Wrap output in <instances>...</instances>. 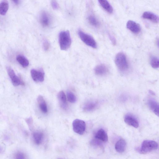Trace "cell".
I'll use <instances>...</instances> for the list:
<instances>
[{"mask_svg": "<svg viewBox=\"0 0 159 159\" xmlns=\"http://www.w3.org/2000/svg\"><path fill=\"white\" fill-rule=\"evenodd\" d=\"M59 42L61 50H66L70 47L71 40L68 30L63 31L60 32L59 35Z\"/></svg>", "mask_w": 159, "mask_h": 159, "instance_id": "cell-1", "label": "cell"}, {"mask_svg": "<svg viewBox=\"0 0 159 159\" xmlns=\"http://www.w3.org/2000/svg\"><path fill=\"white\" fill-rule=\"evenodd\" d=\"M115 63L118 68L122 72L127 71L129 68V64L126 55L123 53H118L115 57Z\"/></svg>", "mask_w": 159, "mask_h": 159, "instance_id": "cell-2", "label": "cell"}, {"mask_svg": "<svg viewBox=\"0 0 159 159\" xmlns=\"http://www.w3.org/2000/svg\"><path fill=\"white\" fill-rule=\"evenodd\" d=\"M158 148V144L156 142L145 140L143 142L139 151L141 154H146L157 149Z\"/></svg>", "mask_w": 159, "mask_h": 159, "instance_id": "cell-3", "label": "cell"}, {"mask_svg": "<svg viewBox=\"0 0 159 159\" xmlns=\"http://www.w3.org/2000/svg\"><path fill=\"white\" fill-rule=\"evenodd\" d=\"M78 34L82 41L87 45L93 48H97L96 42L91 35L85 33L80 30H78Z\"/></svg>", "mask_w": 159, "mask_h": 159, "instance_id": "cell-4", "label": "cell"}, {"mask_svg": "<svg viewBox=\"0 0 159 159\" xmlns=\"http://www.w3.org/2000/svg\"><path fill=\"white\" fill-rule=\"evenodd\" d=\"M73 129L76 133L80 135L84 134L86 129V124L81 120L75 119L72 122Z\"/></svg>", "mask_w": 159, "mask_h": 159, "instance_id": "cell-5", "label": "cell"}, {"mask_svg": "<svg viewBox=\"0 0 159 159\" xmlns=\"http://www.w3.org/2000/svg\"><path fill=\"white\" fill-rule=\"evenodd\" d=\"M6 69L8 74L14 86H16L20 85H24V82L16 75L12 68L8 66L7 67Z\"/></svg>", "mask_w": 159, "mask_h": 159, "instance_id": "cell-6", "label": "cell"}, {"mask_svg": "<svg viewBox=\"0 0 159 159\" xmlns=\"http://www.w3.org/2000/svg\"><path fill=\"white\" fill-rule=\"evenodd\" d=\"M31 77L33 80L37 82H41L43 81L44 73L43 70L32 69L30 71Z\"/></svg>", "mask_w": 159, "mask_h": 159, "instance_id": "cell-7", "label": "cell"}, {"mask_svg": "<svg viewBox=\"0 0 159 159\" xmlns=\"http://www.w3.org/2000/svg\"><path fill=\"white\" fill-rule=\"evenodd\" d=\"M39 20L40 23L43 26L48 27L51 23V16L46 11H42L40 14Z\"/></svg>", "mask_w": 159, "mask_h": 159, "instance_id": "cell-8", "label": "cell"}, {"mask_svg": "<svg viewBox=\"0 0 159 159\" xmlns=\"http://www.w3.org/2000/svg\"><path fill=\"white\" fill-rule=\"evenodd\" d=\"M126 27L131 32L135 34H138L141 31L140 25L132 20L128 21L126 23Z\"/></svg>", "mask_w": 159, "mask_h": 159, "instance_id": "cell-9", "label": "cell"}, {"mask_svg": "<svg viewBox=\"0 0 159 159\" xmlns=\"http://www.w3.org/2000/svg\"><path fill=\"white\" fill-rule=\"evenodd\" d=\"M124 121L127 125L135 128L139 126V123L137 119L134 116L130 114L126 115L124 117Z\"/></svg>", "mask_w": 159, "mask_h": 159, "instance_id": "cell-10", "label": "cell"}, {"mask_svg": "<svg viewBox=\"0 0 159 159\" xmlns=\"http://www.w3.org/2000/svg\"><path fill=\"white\" fill-rule=\"evenodd\" d=\"M95 74L99 76H103L108 72L107 67L105 65L101 64L96 66L94 69Z\"/></svg>", "mask_w": 159, "mask_h": 159, "instance_id": "cell-11", "label": "cell"}, {"mask_svg": "<svg viewBox=\"0 0 159 159\" xmlns=\"http://www.w3.org/2000/svg\"><path fill=\"white\" fill-rule=\"evenodd\" d=\"M148 104L151 111L158 116H159V104L154 99L150 98L148 100Z\"/></svg>", "mask_w": 159, "mask_h": 159, "instance_id": "cell-12", "label": "cell"}, {"mask_svg": "<svg viewBox=\"0 0 159 159\" xmlns=\"http://www.w3.org/2000/svg\"><path fill=\"white\" fill-rule=\"evenodd\" d=\"M57 97L61 107L65 110L67 107L65 94L63 91H60L58 93Z\"/></svg>", "mask_w": 159, "mask_h": 159, "instance_id": "cell-13", "label": "cell"}, {"mask_svg": "<svg viewBox=\"0 0 159 159\" xmlns=\"http://www.w3.org/2000/svg\"><path fill=\"white\" fill-rule=\"evenodd\" d=\"M126 146L125 141L123 139H120L116 143L115 148L116 151L120 153H122L125 151Z\"/></svg>", "mask_w": 159, "mask_h": 159, "instance_id": "cell-14", "label": "cell"}, {"mask_svg": "<svg viewBox=\"0 0 159 159\" xmlns=\"http://www.w3.org/2000/svg\"><path fill=\"white\" fill-rule=\"evenodd\" d=\"M95 138L103 142H106L108 141V137L107 134L103 129H99L95 135Z\"/></svg>", "mask_w": 159, "mask_h": 159, "instance_id": "cell-15", "label": "cell"}, {"mask_svg": "<svg viewBox=\"0 0 159 159\" xmlns=\"http://www.w3.org/2000/svg\"><path fill=\"white\" fill-rule=\"evenodd\" d=\"M142 17L144 19L149 20L154 23H157L159 21L158 16L150 12H144L142 15Z\"/></svg>", "mask_w": 159, "mask_h": 159, "instance_id": "cell-16", "label": "cell"}, {"mask_svg": "<svg viewBox=\"0 0 159 159\" xmlns=\"http://www.w3.org/2000/svg\"><path fill=\"white\" fill-rule=\"evenodd\" d=\"M37 101L40 110L44 113H46L48 109L46 103L43 97L39 95L37 98Z\"/></svg>", "mask_w": 159, "mask_h": 159, "instance_id": "cell-17", "label": "cell"}, {"mask_svg": "<svg viewBox=\"0 0 159 159\" xmlns=\"http://www.w3.org/2000/svg\"><path fill=\"white\" fill-rule=\"evenodd\" d=\"M101 7L108 13L111 14L113 12L112 7L107 0H98Z\"/></svg>", "mask_w": 159, "mask_h": 159, "instance_id": "cell-18", "label": "cell"}, {"mask_svg": "<svg viewBox=\"0 0 159 159\" xmlns=\"http://www.w3.org/2000/svg\"><path fill=\"white\" fill-rule=\"evenodd\" d=\"M98 105L97 102L94 101H90L85 104L83 109L86 111H91L95 109Z\"/></svg>", "mask_w": 159, "mask_h": 159, "instance_id": "cell-19", "label": "cell"}, {"mask_svg": "<svg viewBox=\"0 0 159 159\" xmlns=\"http://www.w3.org/2000/svg\"><path fill=\"white\" fill-rule=\"evenodd\" d=\"M9 8V4L7 0H3L0 3V15H4Z\"/></svg>", "mask_w": 159, "mask_h": 159, "instance_id": "cell-20", "label": "cell"}, {"mask_svg": "<svg viewBox=\"0 0 159 159\" xmlns=\"http://www.w3.org/2000/svg\"><path fill=\"white\" fill-rule=\"evenodd\" d=\"M33 139L35 143L37 145L40 144L42 141L43 134L40 132H34L33 135Z\"/></svg>", "mask_w": 159, "mask_h": 159, "instance_id": "cell-21", "label": "cell"}, {"mask_svg": "<svg viewBox=\"0 0 159 159\" xmlns=\"http://www.w3.org/2000/svg\"><path fill=\"white\" fill-rule=\"evenodd\" d=\"M16 59L17 61L23 67H26L29 65V61L24 56L22 55H18L17 56Z\"/></svg>", "mask_w": 159, "mask_h": 159, "instance_id": "cell-22", "label": "cell"}, {"mask_svg": "<svg viewBox=\"0 0 159 159\" xmlns=\"http://www.w3.org/2000/svg\"><path fill=\"white\" fill-rule=\"evenodd\" d=\"M90 24L95 27H98L100 25L99 22L97 18L93 15H90L88 17Z\"/></svg>", "mask_w": 159, "mask_h": 159, "instance_id": "cell-23", "label": "cell"}, {"mask_svg": "<svg viewBox=\"0 0 159 159\" xmlns=\"http://www.w3.org/2000/svg\"><path fill=\"white\" fill-rule=\"evenodd\" d=\"M150 63L152 67L153 68H158L159 66L158 58L155 56L152 57L150 59Z\"/></svg>", "mask_w": 159, "mask_h": 159, "instance_id": "cell-24", "label": "cell"}, {"mask_svg": "<svg viewBox=\"0 0 159 159\" xmlns=\"http://www.w3.org/2000/svg\"><path fill=\"white\" fill-rule=\"evenodd\" d=\"M67 96L68 100L72 103L75 102L76 101V98L75 95L71 92L68 91L67 92Z\"/></svg>", "mask_w": 159, "mask_h": 159, "instance_id": "cell-25", "label": "cell"}, {"mask_svg": "<svg viewBox=\"0 0 159 159\" xmlns=\"http://www.w3.org/2000/svg\"><path fill=\"white\" fill-rule=\"evenodd\" d=\"M43 48L45 51L48 50L50 47V44L48 41L46 40H45L43 43Z\"/></svg>", "mask_w": 159, "mask_h": 159, "instance_id": "cell-26", "label": "cell"}, {"mask_svg": "<svg viewBox=\"0 0 159 159\" xmlns=\"http://www.w3.org/2000/svg\"><path fill=\"white\" fill-rule=\"evenodd\" d=\"M51 6L53 9L57 10L59 7L58 4L55 0H52L51 2Z\"/></svg>", "mask_w": 159, "mask_h": 159, "instance_id": "cell-27", "label": "cell"}, {"mask_svg": "<svg viewBox=\"0 0 159 159\" xmlns=\"http://www.w3.org/2000/svg\"><path fill=\"white\" fill-rule=\"evenodd\" d=\"M15 156L16 158L17 159H23L25 158L24 154L21 152H17Z\"/></svg>", "mask_w": 159, "mask_h": 159, "instance_id": "cell-28", "label": "cell"}, {"mask_svg": "<svg viewBox=\"0 0 159 159\" xmlns=\"http://www.w3.org/2000/svg\"><path fill=\"white\" fill-rule=\"evenodd\" d=\"M28 124L30 126H31V125H32V119L31 118H29L27 120V121Z\"/></svg>", "mask_w": 159, "mask_h": 159, "instance_id": "cell-29", "label": "cell"}, {"mask_svg": "<svg viewBox=\"0 0 159 159\" xmlns=\"http://www.w3.org/2000/svg\"><path fill=\"white\" fill-rule=\"evenodd\" d=\"M110 36V38L111 39V41H112V43L113 44H115V39L114 38L111 36Z\"/></svg>", "mask_w": 159, "mask_h": 159, "instance_id": "cell-30", "label": "cell"}, {"mask_svg": "<svg viewBox=\"0 0 159 159\" xmlns=\"http://www.w3.org/2000/svg\"><path fill=\"white\" fill-rule=\"evenodd\" d=\"M14 3L16 4H18L19 3V0H12Z\"/></svg>", "mask_w": 159, "mask_h": 159, "instance_id": "cell-31", "label": "cell"}, {"mask_svg": "<svg viewBox=\"0 0 159 159\" xmlns=\"http://www.w3.org/2000/svg\"><path fill=\"white\" fill-rule=\"evenodd\" d=\"M3 152V150L2 148L0 146V153H2Z\"/></svg>", "mask_w": 159, "mask_h": 159, "instance_id": "cell-32", "label": "cell"}, {"mask_svg": "<svg viewBox=\"0 0 159 159\" xmlns=\"http://www.w3.org/2000/svg\"><path fill=\"white\" fill-rule=\"evenodd\" d=\"M149 92L152 95H154L155 94L154 92H153V91H152L151 90H150L149 91Z\"/></svg>", "mask_w": 159, "mask_h": 159, "instance_id": "cell-33", "label": "cell"}]
</instances>
